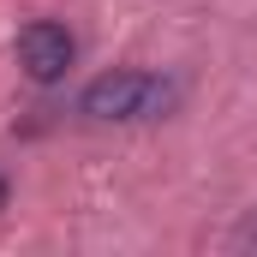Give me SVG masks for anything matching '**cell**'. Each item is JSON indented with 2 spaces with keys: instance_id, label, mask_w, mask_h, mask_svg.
Listing matches in <instances>:
<instances>
[{
  "instance_id": "cell-1",
  "label": "cell",
  "mask_w": 257,
  "mask_h": 257,
  "mask_svg": "<svg viewBox=\"0 0 257 257\" xmlns=\"http://www.w3.org/2000/svg\"><path fill=\"white\" fill-rule=\"evenodd\" d=\"M174 108V84L156 78V72H102L84 84L78 96V114L90 120H114V126H132V120H156Z\"/></svg>"
},
{
  "instance_id": "cell-2",
  "label": "cell",
  "mask_w": 257,
  "mask_h": 257,
  "mask_svg": "<svg viewBox=\"0 0 257 257\" xmlns=\"http://www.w3.org/2000/svg\"><path fill=\"white\" fill-rule=\"evenodd\" d=\"M78 60V42H72V30L54 24V18H36V24H24L18 30V66L36 78V84H60L66 72Z\"/></svg>"
},
{
  "instance_id": "cell-3",
  "label": "cell",
  "mask_w": 257,
  "mask_h": 257,
  "mask_svg": "<svg viewBox=\"0 0 257 257\" xmlns=\"http://www.w3.org/2000/svg\"><path fill=\"white\" fill-rule=\"evenodd\" d=\"M0 209H6V180H0Z\"/></svg>"
}]
</instances>
